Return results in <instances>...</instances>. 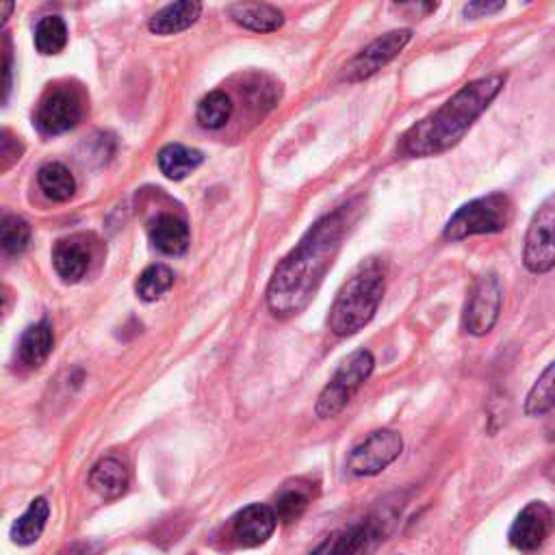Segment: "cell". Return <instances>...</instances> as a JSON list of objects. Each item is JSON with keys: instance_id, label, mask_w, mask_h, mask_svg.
I'll return each instance as SVG.
<instances>
[{"instance_id": "cell-22", "label": "cell", "mask_w": 555, "mask_h": 555, "mask_svg": "<svg viewBox=\"0 0 555 555\" xmlns=\"http://www.w3.org/2000/svg\"><path fill=\"white\" fill-rule=\"evenodd\" d=\"M202 163L198 150L185 148L180 144H170L159 152V170L170 180H183L191 172H196Z\"/></svg>"}, {"instance_id": "cell-10", "label": "cell", "mask_w": 555, "mask_h": 555, "mask_svg": "<svg viewBox=\"0 0 555 555\" xmlns=\"http://www.w3.org/2000/svg\"><path fill=\"white\" fill-rule=\"evenodd\" d=\"M83 107L72 89H55L50 92L35 115V124L44 135H61L81 122Z\"/></svg>"}, {"instance_id": "cell-20", "label": "cell", "mask_w": 555, "mask_h": 555, "mask_svg": "<svg viewBox=\"0 0 555 555\" xmlns=\"http://www.w3.org/2000/svg\"><path fill=\"white\" fill-rule=\"evenodd\" d=\"M55 345V337H53V328H50L48 321H40L31 328L24 330L22 339H20V358L22 363L27 367H42L50 352H53Z\"/></svg>"}, {"instance_id": "cell-29", "label": "cell", "mask_w": 555, "mask_h": 555, "mask_svg": "<svg viewBox=\"0 0 555 555\" xmlns=\"http://www.w3.org/2000/svg\"><path fill=\"white\" fill-rule=\"evenodd\" d=\"M503 7H506V3H488V0L484 3V0H477V3H469L467 7H464V16L471 20L495 16Z\"/></svg>"}, {"instance_id": "cell-28", "label": "cell", "mask_w": 555, "mask_h": 555, "mask_svg": "<svg viewBox=\"0 0 555 555\" xmlns=\"http://www.w3.org/2000/svg\"><path fill=\"white\" fill-rule=\"evenodd\" d=\"M31 226L22 217L5 215L0 224V243L7 254H20L29 248Z\"/></svg>"}, {"instance_id": "cell-18", "label": "cell", "mask_w": 555, "mask_h": 555, "mask_svg": "<svg viewBox=\"0 0 555 555\" xmlns=\"http://www.w3.org/2000/svg\"><path fill=\"white\" fill-rule=\"evenodd\" d=\"M202 14V5L196 0H183V3H172L163 7L161 11L152 16L150 20V31L157 35H174L189 29L191 24Z\"/></svg>"}, {"instance_id": "cell-24", "label": "cell", "mask_w": 555, "mask_h": 555, "mask_svg": "<svg viewBox=\"0 0 555 555\" xmlns=\"http://www.w3.org/2000/svg\"><path fill=\"white\" fill-rule=\"evenodd\" d=\"M555 408V360L540 373L525 399V415L542 417Z\"/></svg>"}, {"instance_id": "cell-17", "label": "cell", "mask_w": 555, "mask_h": 555, "mask_svg": "<svg viewBox=\"0 0 555 555\" xmlns=\"http://www.w3.org/2000/svg\"><path fill=\"white\" fill-rule=\"evenodd\" d=\"M230 18L243 29H250L256 33H271L278 31L285 24V16L274 5L267 3H237L228 7Z\"/></svg>"}, {"instance_id": "cell-11", "label": "cell", "mask_w": 555, "mask_h": 555, "mask_svg": "<svg viewBox=\"0 0 555 555\" xmlns=\"http://www.w3.org/2000/svg\"><path fill=\"white\" fill-rule=\"evenodd\" d=\"M553 529V512L542 501H529L510 527V542L519 551H536Z\"/></svg>"}, {"instance_id": "cell-30", "label": "cell", "mask_w": 555, "mask_h": 555, "mask_svg": "<svg viewBox=\"0 0 555 555\" xmlns=\"http://www.w3.org/2000/svg\"><path fill=\"white\" fill-rule=\"evenodd\" d=\"M5 61H3V74H5V81H3V102L9 96V89H11V50H9V42L5 40Z\"/></svg>"}, {"instance_id": "cell-3", "label": "cell", "mask_w": 555, "mask_h": 555, "mask_svg": "<svg viewBox=\"0 0 555 555\" xmlns=\"http://www.w3.org/2000/svg\"><path fill=\"white\" fill-rule=\"evenodd\" d=\"M386 291V271L376 258L356 269L330 308V330L337 337H352L376 317Z\"/></svg>"}, {"instance_id": "cell-32", "label": "cell", "mask_w": 555, "mask_h": 555, "mask_svg": "<svg viewBox=\"0 0 555 555\" xmlns=\"http://www.w3.org/2000/svg\"><path fill=\"white\" fill-rule=\"evenodd\" d=\"M0 11H3V24H5V22L9 20L11 11H14V5H11V3H3V5H0Z\"/></svg>"}, {"instance_id": "cell-2", "label": "cell", "mask_w": 555, "mask_h": 555, "mask_svg": "<svg viewBox=\"0 0 555 555\" xmlns=\"http://www.w3.org/2000/svg\"><path fill=\"white\" fill-rule=\"evenodd\" d=\"M506 79V74H488L464 85L443 107L408 128L399 152L410 159H425L456 148L480 115L493 105Z\"/></svg>"}, {"instance_id": "cell-13", "label": "cell", "mask_w": 555, "mask_h": 555, "mask_svg": "<svg viewBox=\"0 0 555 555\" xmlns=\"http://www.w3.org/2000/svg\"><path fill=\"white\" fill-rule=\"evenodd\" d=\"M380 529L373 521H365L350 529L330 534L311 555H363L371 538H378Z\"/></svg>"}, {"instance_id": "cell-5", "label": "cell", "mask_w": 555, "mask_h": 555, "mask_svg": "<svg viewBox=\"0 0 555 555\" xmlns=\"http://www.w3.org/2000/svg\"><path fill=\"white\" fill-rule=\"evenodd\" d=\"M376 369V358L369 350L354 352L334 373V378L326 384V389L319 393L315 404V415L319 419H332L350 404V399L358 393Z\"/></svg>"}, {"instance_id": "cell-33", "label": "cell", "mask_w": 555, "mask_h": 555, "mask_svg": "<svg viewBox=\"0 0 555 555\" xmlns=\"http://www.w3.org/2000/svg\"><path fill=\"white\" fill-rule=\"evenodd\" d=\"M549 438H551V441H555V421H553V425H551V434H549Z\"/></svg>"}, {"instance_id": "cell-9", "label": "cell", "mask_w": 555, "mask_h": 555, "mask_svg": "<svg viewBox=\"0 0 555 555\" xmlns=\"http://www.w3.org/2000/svg\"><path fill=\"white\" fill-rule=\"evenodd\" d=\"M410 40H412L410 29H397L380 35L378 40H373L369 46L360 50L350 63H347L343 70V81L363 83L371 79V76L378 74L384 66H389V63L408 46Z\"/></svg>"}, {"instance_id": "cell-21", "label": "cell", "mask_w": 555, "mask_h": 555, "mask_svg": "<svg viewBox=\"0 0 555 555\" xmlns=\"http://www.w3.org/2000/svg\"><path fill=\"white\" fill-rule=\"evenodd\" d=\"M315 497V490L311 482H291L280 490V495L276 499V516L282 523H293L298 521L300 516L306 512V508L311 506V501Z\"/></svg>"}, {"instance_id": "cell-7", "label": "cell", "mask_w": 555, "mask_h": 555, "mask_svg": "<svg viewBox=\"0 0 555 555\" xmlns=\"http://www.w3.org/2000/svg\"><path fill=\"white\" fill-rule=\"evenodd\" d=\"M503 306V287L501 280L493 271L480 276L469 293L467 306H464V328L473 337H486L495 328Z\"/></svg>"}, {"instance_id": "cell-31", "label": "cell", "mask_w": 555, "mask_h": 555, "mask_svg": "<svg viewBox=\"0 0 555 555\" xmlns=\"http://www.w3.org/2000/svg\"><path fill=\"white\" fill-rule=\"evenodd\" d=\"M100 545H94V542H83V545H74L70 551L61 553V555H98Z\"/></svg>"}, {"instance_id": "cell-14", "label": "cell", "mask_w": 555, "mask_h": 555, "mask_svg": "<svg viewBox=\"0 0 555 555\" xmlns=\"http://www.w3.org/2000/svg\"><path fill=\"white\" fill-rule=\"evenodd\" d=\"M148 235L154 248L161 250L163 254L178 256L185 254L189 248V226L172 213H163L154 219L148 228Z\"/></svg>"}, {"instance_id": "cell-19", "label": "cell", "mask_w": 555, "mask_h": 555, "mask_svg": "<svg viewBox=\"0 0 555 555\" xmlns=\"http://www.w3.org/2000/svg\"><path fill=\"white\" fill-rule=\"evenodd\" d=\"M48 516H50L48 501L44 497L33 499L27 512L18 516L14 527H11V540H14L20 547L35 545V542L40 540V536L44 534Z\"/></svg>"}, {"instance_id": "cell-16", "label": "cell", "mask_w": 555, "mask_h": 555, "mask_svg": "<svg viewBox=\"0 0 555 555\" xmlns=\"http://www.w3.org/2000/svg\"><path fill=\"white\" fill-rule=\"evenodd\" d=\"M92 263V252L79 239H63L53 250V265L66 282H79Z\"/></svg>"}, {"instance_id": "cell-26", "label": "cell", "mask_w": 555, "mask_h": 555, "mask_svg": "<svg viewBox=\"0 0 555 555\" xmlns=\"http://www.w3.org/2000/svg\"><path fill=\"white\" fill-rule=\"evenodd\" d=\"M230 118H232V100L226 92H219L217 89V92L206 94L200 100L198 122L204 128H211V131H215V128L226 126Z\"/></svg>"}, {"instance_id": "cell-6", "label": "cell", "mask_w": 555, "mask_h": 555, "mask_svg": "<svg viewBox=\"0 0 555 555\" xmlns=\"http://www.w3.org/2000/svg\"><path fill=\"white\" fill-rule=\"evenodd\" d=\"M523 263L529 274H549L555 267V193L540 204L529 222L523 248Z\"/></svg>"}, {"instance_id": "cell-4", "label": "cell", "mask_w": 555, "mask_h": 555, "mask_svg": "<svg viewBox=\"0 0 555 555\" xmlns=\"http://www.w3.org/2000/svg\"><path fill=\"white\" fill-rule=\"evenodd\" d=\"M514 219V202L508 193H488L471 200L451 215L443 235L447 241H464L475 235H497Z\"/></svg>"}, {"instance_id": "cell-8", "label": "cell", "mask_w": 555, "mask_h": 555, "mask_svg": "<svg viewBox=\"0 0 555 555\" xmlns=\"http://www.w3.org/2000/svg\"><path fill=\"white\" fill-rule=\"evenodd\" d=\"M402 451V436L395 430H378L352 449V454L347 456V471L356 477L380 475L402 456Z\"/></svg>"}, {"instance_id": "cell-23", "label": "cell", "mask_w": 555, "mask_h": 555, "mask_svg": "<svg viewBox=\"0 0 555 555\" xmlns=\"http://www.w3.org/2000/svg\"><path fill=\"white\" fill-rule=\"evenodd\" d=\"M37 183H40L44 196L53 202H68L76 191L74 176L61 163H46L37 174Z\"/></svg>"}, {"instance_id": "cell-12", "label": "cell", "mask_w": 555, "mask_h": 555, "mask_svg": "<svg viewBox=\"0 0 555 555\" xmlns=\"http://www.w3.org/2000/svg\"><path fill=\"white\" fill-rule=\"evenodd\" d=\"M278 525L276 510L265 506V503H252L243 508L235 519H232V538L241 547H261L274 536Z\"/></svg>"}, {"instance_id": "cell-27", "label": "cell", "mask_w": 555, "mask_h": 555, "mask_svg": "<svg viewBox=\"0 0 555 555\" xmlns=\"http://www.w3.org/2000/svg\"><path fill=\"white\" fill-rule=\"evenodd\" d=\"M174 274L165 265H150L137 280V295L144 302H157L159 298L172 289Z\"/></svg>"}, {"instance_id": "cell-25", "label": "cell", "mask_w": 555, "mask_h": 555, "mask_svg": "<svg viewBox=\"0 0 555 555\" xmlns=\"http://www.w3.org/2000/svg\"><path fill=\"white\" fill-rule=\"evenodd\" d=\"M68 44V27L59 16H46L35 27V48L42 55H59Z\"/></svg>"}, {"instance_id": "cell-15", "label": "cell", "mask_w": 555, "mask_h": 555, "mask_svg": "<svg viewBox=\"0 0 555 555\" xmlns=\"http://www.w3.org/2000/svg\"><path fill=\"white\" fill-rule=\"evenodd\" d=\"M128 482H131L128 469L118 458H102L94 464L92 473H89V486H92L98 497L109 501L120 499L126 493Z\"/></svg>"}, {"instance_id": "cell-1", "label": "cell", "mask_w": 555, "mask_h": 555, "mask_svg": "<svg viewBox=\"0 0 555 555\" xmlns=\"http://www.w3.org/2000/svg\"><path fill=\"white\" fill-rule=\"evenodd\" d=\"M352 224V204L341 206L306 232L282 258L267 287V306L276 317H295L313 302Z\"/></svg>"}]
</instances>
